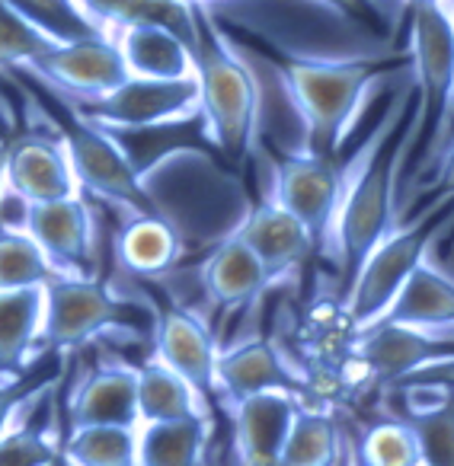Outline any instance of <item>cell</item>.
<instances>
[{"instance_id": "6da1fadb", "label": "cell", "mask_w": 454, "mask_h": 466, "mask_svg": "<svg viewBox=\"0 0 454 466\" xmlns=\"http://www.w3.org/2000/svg\"><path fill=\"white\" fill-rule=\"evenodd\" d=\"M413 122L416 96L413 90H403L384 112L362 154L349 163L343 201L326 243V253L343 272V285H349L365 256L397 224V186H400L403 163L413 141Z\"/></svg>"}, {"instance_id": "7a4b0ae2", "label": "cell", "mask_w": 454, "mask_h": 466, "mask_svg": "<svg viewBox=\"0 0 454 466\" xmlns=\"http://www.w3.org/2000/svg\"><path fill=\"white\" fill-rule=\"evenodd\" d=\"M199 10V46H195V84L199 118L208 141L227 163L241 167L250 157L260 131V80L237 52L234 39L218 26L212 10Z\"/></svg>"}, {"instance_id": "3957f363", "label": "cell", "mask_w": 454, "mask_h": 466, "mask_svg": "<svg viewBox=\"0 0 454 466\" xmlns=\"http://www.w3.org/2000/svg\"><path fill=\"white\" fill-rule=\"evenodd\" d=\"M409 67L416 90L413 141L403 163L400 186L432 176L439 154L451 137L454 118V23L445 4L409 7Z\"/></svg>"}, {"instance_id": "277c9868", "label": "cell", "mask_w": 454, "mask_h": 466, "mask_svg": "<svg viewBox=\"0 0 454 466\" xmlns=\"http://www.w3.org/2000/svg\"><path fill=\"white\" fill-rule=\"evenodd\" d=\"M304 128V154L336 160L387 61L298 58L275 67Z\"/></svg>"}, {"instance_id": "5b68a950", "label": "cell", "mask_w": 454, "mask_h": 466, "mask_svg": "<svg viewBox=\"0 0 454 466\" xmlns=\"http://www.w3.org/2000/svg\"><path fill=\"white\" fill-rule=\"evenodd\" d=\"M454 214V201H428L426 211L409 218L407 224H394L381 237L375 249L365 256L358 272L346 285L343 310L356 332L375 326L377 319L387 313L400 288L409 281L422 259L432 253V247L441 240V233H448Z\"/></svg>"}, {"instance_id": "8992f818", "label": "cell", "mask_w": 454, "mask_h": 466, "mask_svg": "<svg viewBox=\"0 0 454 466\" xmlns=\"http://www.w3.org/2000/svg\"><path fill=\"white\" fill-rule=\"evenodd\" d=\"M77 122L109 135L167 128L199 118V84L195 80H141L129 77L116 90L93 99H58Z\"/></svg>"}, {"instance_id": "52a82bcc", "label": "cell", "mask_w": 454, "mask_h": 466, "mask_svg": "<svg viewBox=\"0 0 454 466\" xmlns=\"http://www.w3.org/2000/svg\"><path fill=\"white\" fill-rule=\"evenodd\" d=\"M61 141H65L80 192L97 195L99 201L125 214V220L160 214L150 201L148 176L131 163V157L125 154L116 135L77 122L71 116V125H61Z\"/></svg>"}, {"instance_id": "ba28073f", "label": "cell", "mask_w": 454, "mask_h": 466, "mask_svg": "<svg viewBox=\"0 0 454 466\" xmlns=\"http://www.w3.org/2000/svg\"><path fill=\"white\" fill-rule=\"evenodd\" d=\"M122 326L125 307L90 275L55 279L46 285L39 351H74Z\"/></svg>"}, {"instance_id": "9c48e42d", "label": "cell", "mask_w": 454, "mask_h": 466, "mask_svg": "<svg viewBox=\"0 0 454 466\" xmlns=\"http://www.w3.org/2000/svg\"><path fill=\"white\" fill-rule=\"evenodd\" d=\"M454 358V326L426 329L407 323H375L356 336L352 364L365 380L394 390L407 377Z\"/></svg>"}, {"instance_id": "30bf717a", "label": "cell", "mask_w": 454, "mask_h": 466, "mask_svg": "<svg viewBox=\"0 0 454 466\" xmlns=\"http://www.w3.org/2000/svg\"><path fill=\"white\" fill-rule=\"evenodd\" d=\"M346 176H349V163L343 167V163L304 154V150L294 157H282L275 163L269 198H275L292 218H298L324 253L330 243L339 201H343Z\"/></svg>"}, {"instance_id": "8fae6325", "label": "cell", "mask_w": 454, "mask_h": 466, "mask_svg": "<svg viewBox=\"0 0 454 466\" xmlns=\"http://www.w3.org/2000/svg\"><path fill=\"white\" fill-rule=\"evenodd\" d=\"M16 74L36 77L58 99H93L129 80V71H125V61L119 55L112 33L71 42V46H48L39 58L29 61Z\"/></svg>"}, {"instance_id": "7c38bea8", "label": "cell", "mask_w": 454, "mask_h": 466, "mask_svg": "<svg viewBox=\"0 0 454 466\" xmlns=\"http://www.w3.org/2000/svg\"><path fill=\"white\" fill-rule=\"evenodd\" d=\"M214 390L227 406H234L247 396L275 393V390L301 396L307 390V380L301 370L288 364V358L269 339H247L234 349L218 351Z\"/></svg>"}, {"instance_id": "4fadbf2b", "label": "cell", "mask_w": 454, "mask_h": 466, "mask_svg": "<svg viewBox=\"0 0 454 466\" xmlns=\"http://www.w3.org/2000/svg\"><path fill=\"white\" fill-rule=\"evenodd\" d=\"M7 182L33 205L84 195L61 141V125H52V135L29 131L7 144Z\"/></svg>"}, {"instance_id": "5bb4252c", "label": "cell", "mask_w": 454, "mask_h": 466, "mask_svg": "<svg viewBox=\"0 0 454 466\" xmlns=\"http://www.w3.org/2000/svg\"><path fill=\"white\" fill-rule=\"evenodd\" d=\"M154 349L157 361L167 364L173 374H180L205 400V406H212V400L218 396L214 364H218L221 349L214 345V336L205 326V319L182 310V307H167L157 317Z\"/></svg>"}, {"instance_id": "9a60e30c", "label": "cell", "mask_w": 454, "mask_h": 466, "mask_svg": "<svg viewBox=\"0 0 454 466\" xmlns=\"http://www.w3.org/2000/svg\"><path fill=\"white\" fill-rule=\"evenodd\" d=\"M234 233L256 253L273 285L298 272L317 253V243L307 233V227L298 218H292L275 198H266L256 208H250L241 218V224L234 227Z\"/></svg>"}, {"instance_id": "2e32d148", "label": "cell", "mask_w": 454, "mask_h": 466, "mask_svg": "<svg viewBox=\"0 0 454 466\" xmlns=\"http://www.w3.org/2000/svg\"><path fill=\"white\" fill-rule=\"evenodd\" d=\"M26 233L65 275H87L97 253V220L84 195L33 205Z\"/></svg>"}, {"instance_id": "e0dca14e", "label": "cell", "mask_w": 454, "mask_h": 466, "mask_svg": "<svg viewBox=\"0 0 454 466\" xmlns=\"http://www.w3.org/2000/svg\"><path fill=\"white\" fill-rule=\"evenodd\" d=\"M298 396L292 393H256L234 402V453L241 466H275L285 447L288 428L298 412Z\"/></svg>"}, {"instance_id": "ac0fdd59", "label": "cell", "mask_w": 454, "mask_h": 466, "mask_svg": "<svg viewBox=\"0 0 454 466\" xmlns=\"http://www.w3.org/2000/svg\"><path fill=\"white\" fill-rule=\"evenodd\" d=\"M67 425L138 428V368L106 364V368L90 370L71 396Z\"/></svg>"}, {"instance_id": "d6986e66", "label": "cell", "mask_w": 454, "mask_h": 466, "mask_svg": "<svg viewBox=\"0 0 454 466\" xmlns=\"http://www.w3.org/2000/svg\"><path fill=\"white\" fill-rule=\"evenodd\" d=\"M269 285H273L269 272L234 230L224 240H218V247L201 262V288L208 300L224 310L253 304Z\"/></svg>"}, {"instance_id": "ffe728a7", "label": "cell", "mask_w": 454, "mask_h": 466, "mask_svg": "<svg viewBox=\"0 0 454 466\" xmlns=\"http://www.w3.org/2000/svg\"><path fill=\"white\" fill-rule=\"evenodd\" d=\"M129 77L195 80V52L163 26H112Z\"/></svg>"}, {"instance_id": "44dd1931", "label": "cell", "mask_w": 454, "mask_h": 466, "mask_svg": "<svg viewBox=\"0 0 454 466\" xmlns=\"http://www.w3.org/2000/svg\"><path fill=\"white\" fill-rule=\"evenodd\" d=\"M182 256V233L163 214L129 218L116 237V259L138 279H163Z\"/></svg>"}, {"instance_id": "7402d4cb", "label": "cell", "mask_w": 454, "mask_h": 466, "mask_svg": "<svg viewBox=\"0 0 454 466\" xmlns=\"http://www.w3.org/2000/svg\"><path fill=\"white\" fill-rule=\"evenodd\" d=\"M377 323H407L426 329L454 326V275L435 266L428 253Z\"/></svg>"}, {"instance_id": "603a6c76", "label": "cell", "mask_w": 454, "mask_h": 466, "mask_svg": "<svg viewBox=\"0 0 454 466\" xmlns=\"http://www.w3.org/2000/svg\"><path fill=\"white\" fill-rule=\"evenodd\" d=\"M46 288L0 291V370H20L39 355Z\"/></svg>"}, {"instance_id": "cb8c5ba5", "label": "cell", "mask_w": 454, "mask_h": 466, "mask_svg": "<svg viewBox=\"0 0 454 466\" xmlns=\"http://www.w3.org/2000/svg\"><path fill=\"white\" fill-rule=\"evenodd\" d=\"M7 4L46 46H71L109 35L103 20L84 0H7Z\"/></svg>"}, {"instance_id": "d4e9b609", "label": "cell", "mask_w": 454, "mask_h": 466, "mask_svg": "<svg viewBox=\"0 0 454 466\" xmlns=\"http://www.w3.org/2000/svg\"><path fill=\"white\" fill-rule=\"evenodd\" d=\"M407 412L400 415L416 434L422 466H454V396L432 390H400Z\"/></svg>"}, {"instance_id": "484cf974", "label": "cell", "mask_w": 454, "mask_h": 466, "mask_svg": "<svg viewBox=\"0 0 454 466\" xmlns=\"http://www.w3.org/2000/svg\"><path fill=\"white\" fill-rule=\"evenodd\" d=\"M176 419H208V406L180 374L154 358L138 368V425Z\"/></svg>"}, {"instance_id": "4316f807", "label": "cell", "mask_w": 454, "mask_h": 466, "mask_svg": "<svg viewBox=\"0 0 454 466\" xmlns=\"http://www.w3.org/2000/svg\"><path fill=\"white\" fill-rule=\"evenodd\" d=\"M208 419L138 425V466H199L208 444Z\"/></svg>"}, {"instance_id": "83f0119b", "label": "cell", "mask_w": 454, "mask_h": 466, "mask_svg": "<svg viewBox=\"0 0 454 466\" xmlns=\"http://www.w3.org/2000/svg\"><path fill=\"white\" fill-rule=\"evenodd\" d=\"M339 460H343V434L333 415L298 406L275 466H339Z\"/></svg>"}, {"instance_id": "f1b7e54d", "label": "cell", "mask_w": 454, "mask_h": 466, "mask_svg": "<svg viewBox=\"0 0 454 466\" xmlns=\"http://www.w3.org/2000/svg\"><path fill=\"white\" fill-rule=\"evenodd\" d=\"M61 451L74 466H138V428H71Z\"/></svg>"}, {"instance_id": "f546056e", "label": "cell", "mask_w": 454, "mask_h": 466, "mask_svg": "<svg viewBox=\"0 0 454 466\" xmlns=\"http://www.w3.org/2000/svg\"><path fill=\"white\" fill-rule=\"evenodd\" d=\"M65 275L29 233H0V291H20V288H46Z\"/></svg>"}, {"instance_id": "4dcf8cb0", "label": "cell", "mask_w": 454, "mask_h": 466, "mask_svg": "<svg viewBox=\"0 0 454 466\" xmlns=\"http://www.w3.org/2000/svg\"><path fill=\"white\" fill-rule=\"evenodd\" d=\"M352 444H356V453L365 466H422L416 434L403 419L375 421Z\"/></svg>"}, {"instance_id": "1f68e13d", "label": "cell", "mask_w": 454, "mask_h": 466, "mask_svg": "<svg viewBox=\"0 0 454 466\" xmlns=\"http://www.w3.org/2000/svg\"><path fill=\"white\" fill-rule=\"evenodd\" d=\"M46 48V42L10 10L7 0H0V71H23Z\"/></svg>"}, {"instance_id": "d6a6232c", "label": "cell", "mask_w": 454, "mask_h": 466, "mask_svg": "<svg viewBox=\"0 0 454 466\" xmlns=\"http://www.w3.org/2000/svg\"><path fill=\"white\" fill-rule=\"evenodd\" d=\"M61 451V441L39 428H10L0 438V466H48Z\"/></svg>"}, {"instance_id": "836d02e7", "label": "cell", "mask_w": 454, "mask_h": 466, "mask_svg": "<svg viewBox=\"0 0 454 466\" xmlns=\"http://www.w3.org/2000/svg\"><path fill=\"white\" fill-rule=\"evenodd\" d=\"M394 390H432V393L454 396V358L432 364V368H422L419 374L407 377V380L397 383Z\"/></svg>"}, {"instance_id": "e575fe53", "label": "cell", "mask_w": 454, "mask_h": 466, "mask_svg": "<svg viewBox=\"0 0 454 466\" xmlns=\"http://www.w3.org/2000/svg\"><path fill=\"white\" fill-rule=\"evenodd\" d=\"M428 201H454V137L445 144V150L439 154V163L432 169V186H428Z\"/></svg>"}, {"instance_id": "d590c367", "label": "cell", "mask_w": 454, "mask_h": 466, "mask_svg": "<svg viewBox=\"0 0 454 466\" xmlns=\"http://www.w3.org/2000/svg\"><path fill=\"white\" fill-rule=\"evenodd\" d=\"M304 4L330 10V14H339V16H352V20H368L377 10L375 0H304Z\"/></svg>"}, {"instance_id": "8d00e7d4", "label": "cell", "mask_w": 454, "mask_h": 466, "mask_svg": "<svg viewBox=\"0 0 454 466\" xmlns=\"http://www.w3.org/2000/svg\"><path fill=\"white\" fill-rule=\"evenodd\" d=\"M26 406V390L23 387H0V438L10 431L14 425L16 409Z\"/></svg>"}, {"instance_id": "74e56055", "label": "cell", "mask_w": 454, "mask_h": 466, "mask_svg": "<svg viewBox=\"0 0 454 466\" xmlns=\"http://www.w3.org/2000/svg\"><path fill=\"white\" fill-rule=\"evenodd\" d=\"M343 451H346V463L343 466H365L362 460H358V453H356V444H343Z\"/></svg>"}, {"instance_id": "f35d334b", "label": "cell", "mask_w": 454, "mask_h": 466, "mask_svg": "<svg viewBox=\"0 0 454 466\" xmlns=\"http://www.w3.org/2000/svg\"><path fill=\"white\" fill-rule=\"evenodd\" d=\"M7 179V147H0V186Z\"/></svg>"}, {"instance_id": "ab89813d", "label": "cell", "mask_w": 454, "mask_h": 466, "mask_svg": "<svg viewBox=\"0 0 454 466\" xmlns=\"http://www.w3.org/2000/svg\"><path fill=\"white\" fill-rule=\"evenodd\" d=\"M48 466H74V463H71V460L65 457V451H58V457H55V460H52V463H48Z\"/></svg>"}, {"instance_id": "60d3db41", "label": "cell", "mask_w": 454, "mask_h": 466, "mask_svg": "<svg viewBox=\"0 0 454 466\" xmlns=\"http://www.w3.org/2000/svg\"><path fill=\"white\" fill-rule=\"evenodd\" d=\"M182 4H189V7H212V4H214V0H182Z\"/></svg>"}, {"instance_id": "b9f144b4", "label": "cell", "mask_w": 454, "mask_h": 466, "mask_svg": "<svg viewBox=\"0 0 454 466\" xmlns=\"http://www.w3.org/2000/svg\"><path fill=\"white\" fill-rule=\"evenodd\" d=\"M448 10H451V23H454V0H448ZM451 137H454V118H451ZM451 137H448V141H451Z\"/></svg>"}, {"instance_id": "7bdbcfd3", "label": "cell", "mask_w": 454, "mask_h": 466, "mask_svg": "<svg viewBox=\"0 0 454 466\" xmlns=\"http://www.w3.org/2000/svg\"><path fill=\"white\" fill-rule=\"evenodd\" d=\"M409 7H413V4H445V0H407Z\"/></svg>"}, {"instance_id": "ee69618b", "label": "cell", "mask_w": 454, "mask_h": 466, "mask_svg": "<svg viewBox=\"0 0 454 466\" xmlns=\"http://www.w3.org/2000/svg\"><path fill=\"white\" fill-rule=\"evenodd\" d=\"M454 230V214H451V224H448V233H451Z\"/></svg>"}]
</instances>
